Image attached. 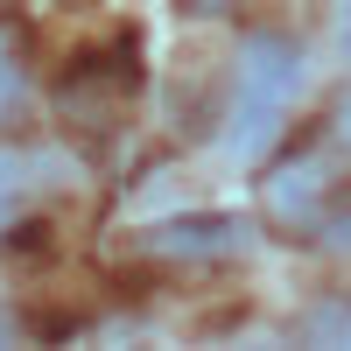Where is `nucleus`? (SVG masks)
<instances>
[{"label": "nucleus", "instance_id": "nucleus-1", "mask_svg": "<svg viewBox=\"0 0 351 351\" xmlns=\"http://www.w3.org/2000/svg\"><path fill=\"white\" fill-rule=\"evenodd\" d=\"M302 92V43L281 28H253L239 43V92H232V127L225 148L239 162H260L288 127V106Z\"/></svg>", "mask_w": 351, "mask_h": 351}, {"label": "nucleus", "instance_id": "nucleus-2", "mask_svg": "<svg viewBox=\"0 0 351 351\" xmlns=\"http://www.w3.org/2000/svg\"><path fill=\"white\" fill-rule=\"evenodd\" d=\"M246 218L232 211H190V218H162L141 232V253H162V260H232L246 253Z\"/></svg>", "mask_w": 351, "mask_h": 351}, {"label": "nucleus", "instance_id": "nucleus-3", "mask_svg": "<svg viewBox=\"0 0 351 351\" xmlns=\"http://www.w3.org/2000/svg\"><path fill=\"white\" fill-rule=\"evenodd\" d=\"M56 176H64V155H49V148L0 155V232H8V218H21V211H28V197H43Z\"/></svg>", "mask_w": 351, "mask_h": 351}, {"label": "nucleus", "instance_id": "nucleus-4", "mask_svg": "<svg viewBox=\"0 0 351 351\" xmlns=\"http://www.w3.org/2000/svg\"><path fill=\"white\" fill-rule=\"evenodd\" d=\"M14 92H21V64H14V36H8V28H0V120H8Z\"/></svg>", "mask_w": 351, "mask_h": 351}, {"label": "nucleus", "instance_id": "nucleus-5", "mask_svg": "<svg viewBox=\"0 0 351 351\" xmlns=\"http://www.w3.org/2000/svg\"><path fill=\"white\" fill-rule=\"evenodd\" d=\"M232 8H239V0H183V14H204V21H211V14H232Z\"/></svg>", "mask_w": 351, "mask_h": 351}, {"label": "nucleus", "instance_id": "nucleus-6", "mask_svg": "<svg viewBox=\"0 0 351 351\" xmlns=\"http://www.w3.org/2000/svg\"><path fill=\"white\" fill-rule=\"evenodd\" d=\"M337 120H344V141H351V99H344V106H337Z\"/></svg>", "mask_w": 351, "mask_h": 351}, {"label": "nucleus", "instance_id": "nucleus-7", "mask_svg": "<svg viewBox=\"0 0 351 351\" xmlns=\"http://www.w3.org/2000/svg\"><path fill=\"white\" fill-rule=\"evenodd\" d=\"M344 49H351V8H344Z\"/></svg>", "mask_w": 351, "mask_h": 351}, {"label": "nucleus", "instance_id": "nucleus-8", "mask_svg": "<svg viewBox=\"0 0 351 351\" xmlns=\"http://www.w3.org/2000/svg\"><path fill=\"white\" fill-rule=\"evenodd\" d=\"M344 337H351V330H344Z\"/></svg>", "mask_w": 351, "mask_h": 351}]
</instances>
